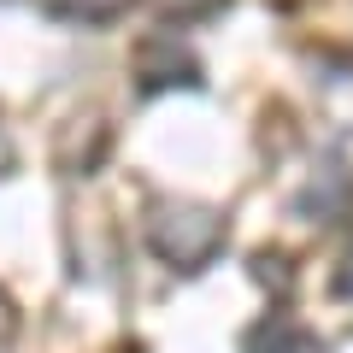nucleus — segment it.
Instances as JSON below:
<instances>
[{"instance_id":"1","label":"nucleus","mask_w":353,"mask_h":353,"mask_svg":"<svg viewBox=\"0 0 353 353\" xmlns=\"http://www.w3.org/2000/svg\"><path fill=\"white\" fill-rule=\"evenodd\" d=\"M148 241H153V253H159L165 265H176V271H201V265L224 248V218H218L212 206H189V201L176 206V201H165V206H153V218H148Z\"/></svg>"},{"instance_id":"2","label":"nucleus","mask_w":353,"mask_h":353,"mask_svg":"<svg viewBox=\"0 0 353 353\" xmlns=\"http://www.w3.org/2000/svg\"><path fill=\"white\" fill-rule=\"evenodd\" d=\"M136 77H141L148 94H153V88H176V83L194 88V83H201V65L176 48V36H148L136 48Z\"/></svg>"},{"instance_id":"3","label":"nucleus","mask_w":353,"mask_h":353,"mask_svg":"<svg viewBox=\"0 0 353 353\" xmlns=\"http://www.w3.org/2000/svg\"><path fill=\"white\" fill-rule=\"evenodd\" d=\"M253 353H330V347L312 336V330L289 324V318H271V324L253 330Z\"/></svg>"},{"instance_id":"4","label":"nucleus","mask_w":353,"mask_h":353,"mask_svg":"<svg viewBox=\"0 0 353 353\" xmlns=\"http://www.w3.org/2000/svg\"><path fill=\"white\" fill-rule=\"evenodd\" d=\"M53 18H71V24H112L130 0H41Z\"/></svg>"},{"instance_id":"5","label":"nucleus","mask_w":353,"mask_h":353,"mask_svg":"<svg viewBox=\"0 0 353 353\" xmlns=\"http://www.w3.org/2000/svg\"><path fill=\"white\" fill-rule=\"evenodd\" d=\"M165 18H183V24H194V18H212L224 0H153Z\"/></svg>"},{"instance_id":"6","label":"nucleus","mask_w":353,"mask_h":353,"mask_svg":"<svg viewBox=\"0 0 353 353\" xmlns=\"http://www.w3.org/2000/svg\"><path fill=\"white\" fill-rule=\"evenodd\" d=\"M12 336H18V312H12V301L0 294V347H6Z\"/></svg>"},{"instance_id":"7","label":"nucleus","mask_w":353,"mask_h":353,"mask_svg":"<svg viewBox=\"0 0 353 353\" xmlns=\"http://www.w3.org/2000/svg\"><path fill=\"white\" fill-rule=\"evenodd\" d=\"M341 294H353V259H347V277H341Z\"/></svg>"}]
</instances>
